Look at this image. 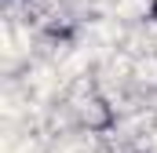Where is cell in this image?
Listing matches in <instances>:
<instances>
[{"label":"cell","instance_id":"cell-1","mask_svg":"<svg viewBox=\"0 0 157 153\" xmlns=\"http://www.w3.org/2000/svg\"><path fill=\"white\" fill-rule=\"evenodd\" d=\"M154 15H157V4H154Z\"/></svg>","mask_w":157,"mask_h":153}]
</instances>
